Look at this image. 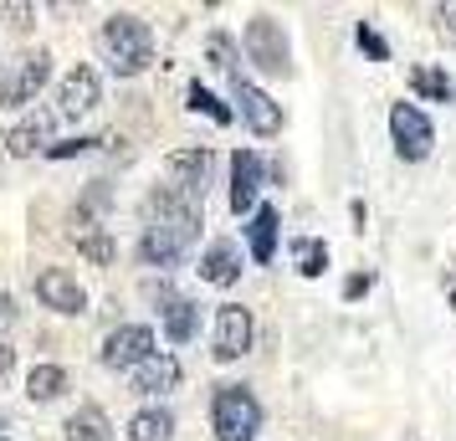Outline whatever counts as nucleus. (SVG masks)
<instances>
[{"instance_id":"nucleus-34","label":"nucleus","mask_w":456,"mask_h":441,"mask_svg":"<svg viewBox=\"0 0 456 441\" xmlns=\"http://www.w3.org/2000/svg\"><path fill=\"white\" fill-rule=\"evenodd\" d=\"M0 431H5V416H0Z\"/></svg>"},{"instance_id":"nucleus-32","label":"nucleus","mask_w":456,"mask_h":441,"mask_svg":"<svg viewBox=\"0 0 456 441\" xmlns=\"http://www.w3.org/2000/svg\"><path fill=\"white\" fill-rule=\"evenodd\" d=\"M11 318H16V303H11V293H0V329H11Z\"/></svg>"},{"instance_id":"nucleus-10","label":"nucleus","mask_w":456,"mask_h":441,"mask_svg":"<svg viewBox=\"0 0 456 441\" xmlns=\"http://www.w3.org/2000/svg\"><path fill=\"white\" fill-rule=\"evenodd\" d=\"M231 98H236V108H241V118H247V128L256 134V139H272V134H282V108L272 103V93H262L256 83H231Z\"/></svg>"},{"instance_id":"nucleus-15","label":"nucleus","mask_w":456,"mask_h":441,"mask_svg":"<svg viewBox=\"0 0 456 441\" xmlns=\"http://www.w3.org/2000/svg\"><path fill=\"white\" fill-rule=\"evenodd\" d=\"M241 277V247L236 241H210L206 257H200V282H210V288H231Z\"/></svg>"},{"instance_id":"nucleus-21","label":"nucleus","mask_w":456,"mask_h":441,"mask_svg":"<svg viewBox=\"0 0 456 441\" xmlns=\"http://www.w3.org/2000/svg\"><path fill=\"white\" fill-rule=\"evenodd\" d=\"M128 441H175V416L165 405H144L128 421Z\"/></svg>"},{"instance_id":"nucleus-1","label":"nucleus","mask_w":456,"mask_h":441,"mask_svg":"<svg viewBox=\"0 0 456 441\" xmlns=\"http://www.w3.org/2000/svg\"><path fill=\"white\" fill-rule=\"evenodd\" d=\"M195 236H200V206L190 195H180V190H154L149 195L144 236H139L144 267H175L195 247Z\"/></svg>"},{"instance_id":"nucleus-2","label":"nucleus","mask_w":456,"mask_h":441,"mask_svg":"<svg viewBox=\"0 0 456 441\" xmlns=\"http://www.w3.org/2000/svg\"><path fill=\"white\" fill-rule=\"evenodd\" d=\"M103 46L118 78H139L154 62V31H149V21L128 16V11H113L103 21Z\"/></svg>"},{"instance_id":"nucleus-26","label":"nucleus","mask_w":456,"mask_h":441,"mask_svg":"<svg viewBox=\"0 0 456 441\" xmlns=\"http://www.w3.org/2000/svg\"><path fill=\"white\" fill-rule=\"evenodd\" d=\"M190 108H195V113H206V118H216V124H231V118H236V113H231L226 103H216V93H210V87H200V83H190Z\"/></svg>"},{"instance_id":"nucleus-11","label":"nucleus","mask_w":456,"mask_h":441,"mask_svg":"<svg viewBox=\"0 0 456 441\" xmlns=\"http://www.w3.org/2000/svg\"><path fill=\"white\" fill-rule=\"evenodd\" d=\"M165 175H169V190H180L190 200H206V175H210V149L195 144V149H175L165 159Z\"/></svg>"},{"instance_id":"nucleus-13","label":"nucleus","mask_w":456,"mask_h":441,"mask_svg":"<svg viewBox=\"0 0 456 441\" xmlns=\"http://www.w3.org/2000/svg\"><path fill=\"white\" fill-rule=\"evenodd\" d=\"M262 154L256 149H236L231 154V210H256V195H262Z\"/></svg>"},{"instance_id":"nucleus-8","label":"nucleus","mask_w":456,"mask_h":441,"mask_svg":"<svg viewBox=\"0 0 456 441\" xmlns=\"http://www.w3.org/2000/svg\"><path fill=\"white\" fill-rule=\"evenodd\" d=\"M251 314L241 308V303H221L216 308V339H210V355L221 359V364H231V359H241L251 349Z\"/></svg>"},{"instance_id":"nucleus-4","label":"nucleus","mask_w":456,"mask_h":441,"mask_svg":"<svg viewBox=\"0 0 456 441\" xmlns=\"http://www.w3.org/2000/svg\"><path fill=\"white\" fill-rule=\"evenodd\" d=\"M46 78H52V57H46V52H26V57H16V62L0 72V108L37 103V93L46 87Z\"/></svg>"},{"instance_id":"nucleus-5","label":"nucleus","mask_w":456,"mask_h":441,"mask_svg":"<svg viewBox=\"0 0 456 441\" xmlns=\"http://www.w3.org/2000/svg\"><path fill=\"white\" fill-rule=\"evenodd\" d=\"M390 134H395V154L411 159V165H420V159L431 154V144H436L431 118H426L415 103H395L390 108Z\"/></svg>"},{"instance_id":"nucleus-9","label":"nucleus","mask_w":456,"mask_h":441,"mask_svg":"<svg viewBox=\"0 0 456 441\" xmlns=\"http://www.w3.org/2000/svg\"><path fill=\"white\" fill-rule=\"evenodd\" d=\"M52 128H57V113H52V108H31V113H21L16 124L5 128L0 144H5V154H16V159H31L37 149H42V154L52 149Z\"/></svg>"},{"instance_id":"nucleus-30","label":"nucleus","mask_w":456,"mask_h":441,"mask_svg":"<svg viewBox=\"0 0 456 441\" xmlns=\"http://www.w3.org/2000/svg\"><path fill=\"white\" fill-rule=\"evenodd\" d=\"M0 16H11L16 26H31V16H37V5H0Z\"/></svg>"},{"instance_id":"nucleus-31","label":"nucleus","mask_w":456,"mask_h":441,"mask_svg":"<svg viewBox=\"0 0 456 441\" xmlns=\"http://www.w3.org/2000/svg\"><path fill=\"white\" fill-rule=\"evenodd\" d=\"M11 370H16V349L0 339V385H5V375H11Z\"/></svg>"},{"instance_id":"nucleus-28","label":"nucleus","mask_w":456,"mask_h":441,"mask_svg":"<svg viewBox=\"0 0 456 441\" xmlns=\"http://www.w3.org/2000/svg\"><path fill=\"white\" fill-rule=\"evenodd\" d=\"M98 144H103V139H83V134H77V139H62V144H52L46 154H52V159H72V154H87V149H98Z\"/></svg>"},{"instance_id":"nucleus-18","label":"nucleus","mask_w":456,"mask_h":441,"mask_svg":"<svg viewBox=\"0 0 456 441\" xmlns=\"http://www.w3.org/2000/svg\"><path fill=\"white\" fill-rule=\"evenodd\" d=\"M175 385H180V359L175 355H154L134 370V390H139V396H165Z\"/></svg>"},{"instance_id":"nucleus-17","label":"nucleus","mask_w":456,"mask_h":441,"mask_svg":"<svg viewBox=\"0 0 456 441\" xmlns=\"http://www.w3.org/2000/svg\"><path fill=\"white\" fill-rule=\"evenodd\" d=\"M159 323H165V339L169 344H190V339L200 334V303H190V298H165V308H159Z\"/></svg>"},{"instance_id":"nucleus-14","label":"nucleus","mask_w":456,"mask_h":441,"mask_svg":"<svg viewBox=\"0 0 456 441\" xmlns=\"http://www.w3.org/2000/svg\"><path fill=\"white\" fill-rule=\"evenodd\" d=\"M98 98H103V87H98V72H93V67H72V72L62 78V87H57V108H62L67 118L93 113Z\"/></svg>"},{"instance_id":"nucleus-7","label":"nucleus","mask_w":456,"mask_h":441,"mask_svg":"<svg viewBox=\"0 0 456 441\" xmlns=\"http://www.w3.org/2000/svg\"><path fill=\"white\" fill-rule=\"evenodd\" d=\"M241 46H247V57L262 72H288V37H282V26L272 21V16H251L247 31H241Z\"/></svg>"},{"instance_id":"nucleus-24","label":"nucleus","mask_w":456,"mask_h":441,"mask_svg":"<svg viewBox=\"0 0 456 441\" xmlns=\"http://www.w3.org/2000/svg\"><path fill=\"white\" fill-rule=\"evenodd\" d=\"M292 267L303 277H323V267H329V247L318 241V236H297L292 241Z\"/></svg>"},{"instance_id":"nucleus-35","label":"nucleus","mask_w":456,"mask_h":441,"mask_svg":"<svg viewBox=\"0 0 456 441\" xmlns=\"http://www.w3.org/2000/svg\"><path fill=\"white\" fill-rule=\"evenodd\" d=\"M0 441H5V437H0Z\"/></svg>"},{"instance_id":"nucleus-6","label":"nucleus","mask_w":456,"mask_h":441,"mask_svg":"<svg viewBox=\"0 0 456 441\" xmlns=\"http://www.w3.org/2000/svg\"><path fill=\"white\" fill-rule=\"evenodd\" d=\"M154 355H159V344H154V329H149V323H118V329L103 339L108 370H139V364L154 359Z\"/></svg>"},{"instance_id":"nucleus-23","label":"nucleus","mask_w":456,"mask_h":441,"mask_svg":"<svg viewBox=\"0 0 456 441\" xmlns=\"http://www.w3.org/2000/svg\"><path fill=\"white\" fill-rule=\"evenodd\" d=\"M67 390V370L62 364H37V370H31V375H26V396L31 400H57Z\"/></svg>"},{"instance_id":"nucleus-20","label":"nucleus","mask_w":456,"mask_h":441,"mask_svg":"<svg viewBox=\"0 0 456 441\" xmlns=\"http://www.w3.org/2000/svg\"><path fill=\"white\" fill-rule=\"evenodd\" d=\"M62 441H113V426H108L103 405H77L62 426Z\"/></svg>"},{"instance_id":"nucleus-33","label":"nucleus","mask_w":456,"mask_h":441,"mask_svg":"<svg viewBox=\"0 0 456 441\" xmlns=\"http://www.w3.org/2000/svg\"><path fill=\"white\" fill-rule=\"evenodd\" d=\"M436 16H441V26H446V31H456V5H441Z\"/></svg>"},{"instance_id":"nucleus-22","label":"nucleus","mask_w":456,"mask_h":441,"mask_svg":"<svg viewBox=\"0 0 456 441\" xmlns=\"http://www.w3.org/2000/svg\"><path fill=\"white\" fill-rule=\"evenodd\" d=\"M411 87L426 98V103H452V98H456V83L446 78V67H415Z\"/></svg>"},{"instance_id":"nucleus-29","label":"nucleus","mask_w":456,"mask_h":441,"mask_svg":"<svg viewBox=\"0 0 456 441\" xmlns=\"http://www.w3.org/2000/svg\"><path fill=\"white\" fill-rule=\"evenodd\" d=\"M370 288H374V277H370V273H354L349 282H344V298H349V303H354V298H364V293H370Z\"/></svg>"},{"instance_id":"nucleus-27","label":"nucleus","mask_w":456,"mask_h":441,"mask_svg":"<svg viewBox=\"0 0 456 441\" xmlns=\"http://www.w3.org/2000/svg\"><path fill=\"white\" fill-rule=\"evenodd\" d=\"M354 37H359V46L370 52L374 62H385V57H390V46H385V37H379V31H374L370 21H359V31H354Z\"/></svg>"},{"instance_id":"nucleus-19","label":"nucleus","mask_w":456,"mask_h":441,"mask_svg":"<svg viewBox=\"0 0 456 441\" xmlns=\"http://www.w3.org/2000/svg\"><path fill=\"white\" fill-rule=\"evenodd\" d=\"M277 232H282L277 206H256V210H251V226H247L251 262H272V252H277Z\"/></svg>"},{"instance_id":"nucleus-16","label":"nucleus","mask_w":456,"mask_h":441,"mask_svg":"<svg viewBox=\"0 0 456 441\" xmlns=\"http://www.w3.org/2000/svg\"><path fill=\"white\" fill-rule=\"evenodd\" d=\"M72 241H77V252H83L87 262H93V267H108V262L118 257L103 226H93V210H87V206L72 210Z\"/></svg>"},{"instance_id":"nucleus-12","label":"nucleus","mask_w":456,"mask_h":441,"mask_svg":"<svg viewBox=\"0 0 456 441\" xmlns=\"http://www.w3.org/2000/svg\"><path fill=\"white\" fill-rule=\"evenodd\" d=\"M31 288H37V298H42L52 314H83L87 308L83 282L72 273H62V267H42V273L31 277Z\"/></svg>"},{"instance_id":"nucleus-3","label":"nucleus","mask_w":456,"mask_h":441,"mask_svg":"<svg viewBox=\"0 0 456 441\" xmlns=\"http://www.w3.org/2000/svg\"><path fill=\"white\" fill-rule=\"evenodd\" d=\"M210 431L216 441H256L262 431V405L247 385H216L210 396Z\"/></svg>"},{"instance_id":"nucleus-25","label":"nucleus","mask_w":456,"mask_h":441,"mask_svg":"<svg viewBox=\"0 0 456 441\" xmlns=\"http://www.w3.org/2000/svg\"><path fill=\"white\" fill-rule=\"evenodd\" d=\"M206 57H210V67H216V72H226L231 83H241V72H236V42H231L226 31H210Z\"/></svg>"}]
</instances>
